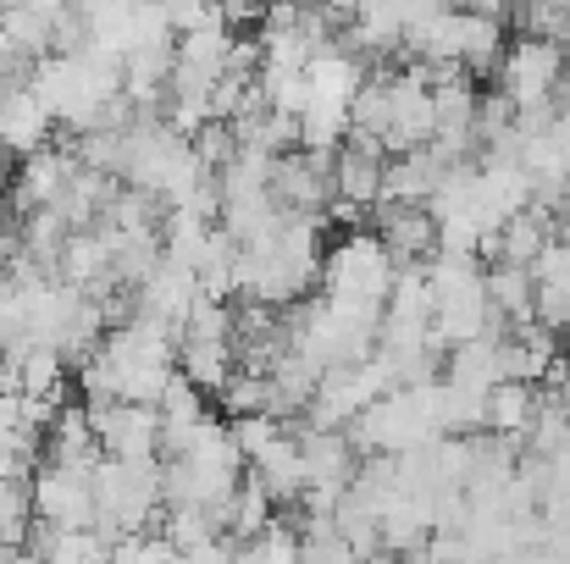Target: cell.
Segmentation results:
<instances>
[{
	"label": "cell",
	"instance_id": "cell-16",
	"mask_svg": "<svg viewBox=\"0 0 570 564\" xmlns=\"http://www.w3.org/2000/svg\"><path fill=\"white\" fill-rule=\"evenodd\" d=\"M532 310L549 333H570V238H549L532 260Z\"/></svg>",
	"mask_w": 570,
	"mask_h": 564
},
{
	"label": "cell",
	"instance_id": "cell-36",
	"mask_svg": "<svg viewBox=\"0 0 570 564\" xmlns=\"http://www.w3.org/2000/svg\"><path fill=\"white\" fill-rule=\"evenodd\" d=\"M566 11H570V0H566Z\"/></svg>",
	"mask_w": 570,
	"mask_h": 564
},
{
	"label": "cell",
	"instance_id": "cell-22",
	"mask_svg": "<svg viewBox=\"0 0 570 564\" xmlns=\"http://www.w3.org/2000/svg\"><path fill=\"white\" fill-rule=\"evenodd\" d=\"M554 238V227H549V210L543 205H532V210H521V216H510L493 238H488V255H499L504 266H521V271H532V260L543 255V244Z\"/></svg>",
	"mask_w": 570,
	"mask_h": 564
},
{
	"label": "cell",
	"instance_id": "cell-10",
	"mask_svg": "<svg viewBox=\"0 0 570 564\" xmlns=\"http://www.w3.org/2000/svg\"><path fill=\"white\" fill-rule=\"evenodd\" d=\"M28 509L39 526H56V532H83L95 526V487H89V471H72V465H33L28 476Z\"/></svg>",
	"mask_w": 570,
	"mask_h": 564
},
{
	"label": "cell",
	"instance_id": "cell-18",
	"mask_svg": "<svg viewBox=\"0 0 570 564\" xmlns=\"http://www.w3.org/2000/svg\"><path fill=\"white\" fill-rule=\"evenodd\" d=\"M72 172H78V150H56V145H45V150L22 156V167H17V210L28 216V210L56 205L61 188L72 184Z\"/></svg>",
	"mask_w": 570,
	"mask_h": 564
},
{
	"label": "cell",
	"instance_id": "cell-19",
	"mask_svg": "<svg viewBox=\"0 0 570 564\" xmlns=\"http://www.w3.org/2000/svg\"><path fill=\"white\" fill-rule=\"evenodd\" d=\"M443 172H449V161H443L432 145L404 150V156H393L387 172H382V199L377 205H426Z\"/></svg>",
	"mask_w": 570,
	"mask_h": 564
},
{
	"label": "cell",
	"instance_id": "cell-4",
	"mask_svg": "<svg viewBox=\"0 0 570 564\" xmlns=\"http://www.w3.org/2000/svg\"><path fill=\"white\" fill-rule=\"evenodd\" d=\"M426 288H432V344L454 349L488 333H504L488 299V271L476 266V255H449L438 249L426 260Z\"/></svg>",
	"mask_w": 570,
	"mask_h": 564
},
{
	"label": "cell",
	"instance_id": "cell-9",
	"mask_svg": "<svg viewBox=\"0 0 570 564\" xmlns=\"http://www.w3.org/2000/svg\"><path fill=\"white\" fill-rule=\"evenodd\" d=\"M178 372L189 376L194 387L222 393L227 376L238 372V333H233V310L227 299H205L189 310V321L178 327Z\"/></svg>",
	"mask_w": 570,
	"mask_h": 564
},
{
	"label": "cell",
	"instance_id": "cell-26",
	"mask_svg": "<svg viewBox=\"0 0 570 564\" xmlns=\"http://www.w3.org/2000/svg\"><path fill=\"white\" fill-rule=\"evenodd\" d=\"M272 521H277V504H272V493H266L255 476H244V482L233 487V498L222 504V532H227L233 543H244V537L266 532Z\"/></svg>",
	"mask_w": 570,
	"mask_h": 564
},
{
	"label": "cell",
	"instance_id": "cell-30",
	"mask_svg": "<svg viewBox=\"0 0 570 564\" xmlns=\"http://www.w3.org/2000/svg\"><path fill=\"white\" fill-rule=\"evenodd\" d=\"M156 6H161V17H167L173 33H194V28H205V22H222L216 0H156Z\"/></svg>",
	"mask_w": 570,
	"mask_h": 564
},
{
	"label": "cell",
	"instance_id": "cell-33",
	"mask_svg": "<svg viewBox=\"0 0 570 564\" xmlns=\"http://www.w3.org/2000/svg\"><path fill=\"white\" fill-rule=\"evenodd\" d=\"M527 6H532V0H504V11H510V17H515V11H527Z\"/></svg>",
	"mask_w": 570,
	"mask_h": 564
},
{
	"label": "cell",
	"instance_id": "cell-32",
	"mask_svg": "<svg viewBox=\"0 0 570 564\" xmlns=\"http://www.w3.org/2000/svg\"><path fill=\"white\" fill-rule=\"evenodd\" d=\"M294 6H305V11H327V17H333V0H294Z\"/></svg>",
	"mask_w": 570,
	"mask_h": 564
},
{
	"label": "cell",
	"instance_id": "cell-24",
	"mask_svg": "<svg viewBox=\"0 0 570 564\" xmlns=\"http://www.w3.org/2000/svg\"><path fill=\"white\" fill-rule=\"evenodd\" d=\"M156 415H161V454H173L199 420H210V409H205V387H194L189 376L178 372L173 382H167V393L156 398Z\"/></svg>",
	"mask_w": 570,
	"mask_h": 564
},
{
	"label": "cell",
	"instance_id": "cell-23",
	"mask_svg": "<svg viewBox=\"0 0 570 564\" xmlns=\"http://www.w3.org/2000/svg\"><path fill=\"white\" fill-rule=\"evenodd\" d=\"M538 398H543L538 382H493L488 387V420H482V432L521 443L527 426H532V415H538Z\"/></svg>",
	"mask_w": 570,
	"mask_h": 564
},
{
	"label": "cell",
	"instance_id": "cell-8",
	"mask_svg": "<svg viewBox=\"0 0 570 564\" xmlns=\"http://www.w3.org/2000/svg\"><path fill=\"white\" fill-rule=\"evenodd\" d=\"M560 78H566V44L521 33L499 56V95L510 100L515 117L560 111Z\"/></svg>",
	"mask_w": 570,
	"mask_h": 564
},
{
	"label": "cell",
	"instance_id": "cell-13",
	"mask_svg": "<svg viewBox=\"0 0 570 564\" xmlns=\"http://www.w3.org/2000/svg\"><path fill=\"white\" fill-rule=\"evenodd\" d=\"M366 78H372V67H366V56H361L344 33H333V39L305 61V95H311V100L355 106V95H361Z\"/></svg>",
	"mask_w": 570,
	"mask_h": 564
},
{
	"label": "cell",
	"instance_id": "cell-25",
	"mask_svg": "<svg viewBox=\"0 0 570 564\" xmlns=\"http://www.w3.org/2000/svg\"><path fill=\"white\" fill-rule=\"evenodd\" d=\"M504 44H510L504 17H488V11H465V6H460V67H465V72L499 67Z\"/></svg>",
	"mask_w": 570,
	"mask_h": 564
},
{
	"label": "cell",
	"instance_id": "cell-12",
	"mask_svg": "<svg viewBox=\"0 0 570 564\" xmlns=\"http://www.w3.org/2000/svg\"><path fill=\"white\" fill-rule=\"evenodd\" d=\"M194 305H199V277H194L189 266L167 260V255L134 283V310H139L145 321H161L167 333H178V327L189 321Z\"/></svg>",
	"mask_w": 570,
	"mask_h": 564
},
{
	"label": "cell",
	"instance_id": "cell-6",
	"mask_svg": "<svg viewBox=\"0 0 570 564\" xmlns=\"http://www.w3.org/2000/svg\"><path fill=\"white\" fill-rule=\"evenodd\" d=\"M95 487V532L100 537H139L161 521V459H106L89 471Z\"/></svg>",
	"mask_w": 570,
	"mask_h": 564
},
{
	"label": "cell",
	"instance_id": "cell-31",
	"mask_svg": "<svg viewBox=\"0 0 570 564\" xmlns=\"http://www.w3.org/2000/svg\"><path fill=\"white\" fill-rule=\"evenodd\" d=\"M366 564H404V554H387V548H377V554H372Z\"/></svg>",
	"mask_w": 570,
	"mask_h": 564
},
{
	"label": "cell",
	"instance_id": "cell-7",
	"mask_svg": "<svg viewBox=\"0 0 570 564\" xmlns=\"http://www.w3.org/2000/svg\"><path fill=\"white\" fill-rule=\"evenodd\" d=\"M393 277H399V260L387 255V244H382L377 232H366V227H350L322 255V299H338V305L382 310Z\"/></svg>",
	"mask_w": 570,
	"mask_h": 564
},
{
	"label": "cell",
	"instance_id": "cell-34",
	"mask_svg": "<svg viewBox=\"0 0 570 564\" xmlns=\"http://www.w3.org/2000/svg\"><path fill=\"white\" fill-rule=\"evenodd\" d=\"M266 6H277V0H255V11H266Z\"/></svg>",
	"mask_w": 570,
	"mask_h": 564
},
{
	"label": "cell",
	"instance_id": "cell-5",
	"mask_svg": "<svg viewBox=\"0 0 570 564\" xmlns=\"http://www.w3.org/2000/svg\"><path fill=\"white\" fill-rule=\"evenodd\" d=\"M344 437L355 443V454H410V448H426L432 437H443V420H438V376L382 393L377 404H366V409L344 426Z\"/></svg>",
	"mask_w": 570,
	"mask_h": 564
},
{
	"label": "cell",
	"instance_id": "cell-17",
	"mask_svg": "<svg viewBox=\"0 0 570 564\" xmlns=\"http://www.w3.org/2000/svg\"><path fill=\"white\" fill-rule=\"evenodd\" d=\"M377 238L399 266H426L438 255V227L426 216V205H382L377 210Z\"/></svg>",
	"mask_w": 570,
	"mask_h": 564
},
{
	"label": "cell",
	"instance_id": "cell-15",
	"mask_svg": "<svg viewBox=\"0 0 570 564\" xmlns=\"http://www.w3.org/2000/svg\"><path fill=\"white\" fill-rule=\"evenodd\" d=\"M50 133H56V117H50L45 100L28 89V78L11 83V89H0V150H6V156L22 161V156L45 150Z\"/></svg>",
	"mask_w": 570,
	"mask_h": 564
},
{
	"label": "cell",
	"instance_id": "cell-20",
	"mask_svg": "<svg viewBox=\"0 0 570 564\" xmlns=\"http://www.w3.org/2000/svg\"><path fill=\"white\" fill-rule=\"evenodd\" d=\"M249 476L272 493V504H299V493H305V459H299L294 432L272 437V443L249 459Z\"/></svg>",
	"mask_w": 570,
	"mask_h": 564
},
{
	"label": "cell",
	"instance_id": "cell-29",
	"mask_svg": "<svg viewBox=\"0 0 570 564\" xmlns=\"http://www.w3.org/2000/svg\"><path fill=\"white\" fill-rule=\"evenodd\" d=\"M238 564H299V526L272 521L266 532L238 543Z\"/></svg>",
	"mask_w": 570,
	"mask_h": 564
},
{
	"label": "cell",
	"instance_id": "cell-3",
	"mask_svg": "<svg viewBox=\"0 0 570 564\" xmlns=\"http://www.w3.org/2000/svg\"><path fill=\"white\" fill-rule=\"evenodd\" d=\"M244 482V454L227 420H199L189 437L161 459V509H222Z\"/></svg>",
	"mask_w": 570,
	"mask_h": 564
},
{
	"label": "cell",
	"instance_id": "cell-2",
	"mask_svg": "<svg viewBox=\"0 0 570 564\" xmlns=\"http://www.w3.org/2000/svg\"><path fill=\"white\" fill-rule=\"evenodd\" d=\"M322 216H283V227L249 249H238L233 294L261 310H294L305 305L311 283H322Z\"/></svg>",
	"mask_w": 570,
	"mask_h": 564
},
{
	"label": "cell",
	"instance_id": "cell-21",
	"mask_svg": "<svg viewBox=\"0 0 570 564\" xmlns=\"http://www.w3.org/2000/svg\"><path fill=\"white\" fill-rule=\"evenodd\" d=\"M33 564H111V537H100L95 526L83 532H56L33 521V543H22Z\"/></svg>",
	"mask_w": 570,
	"mask_h": 564
},
{
	"label": "cell",
	"instance_id": "cell-35",
	"mask_svg": "<svg viewBox=\"0 0 570 564\" xmlns=\"http://www.w3.org/2000/svg\"><path fill=\"white\" fill-rule=\"evenodd\" d=\"M0 6H17V0H0Z\"/></svg>",
	"mask_w": 570,
	"mask_h": 564
},
{
	"label": "cell",
	"instance_id": "cell-28",
	"mask_svg": "<svg viewBox=\"0 0 570 564\" xmlns=\"http://www.w3.org/2000/svg\"><path fill=\"white\" fill-rule=\"evenodd\" d=\"M156 532L178 548V554H194V548H210V543H222L227 532H222V509H161V521H156Z\"/></svg>",
	"mask_w": 570,
	"mask_h": 564
},
{
	"label": "cell",
	"instance_id": "cell-11",
	"mask_svg": "<svg viewBox=\"0 0 570 564\" xmlns=\"http://www.w3.org/2000/svg\"><path fill=\"white\" fill-rule=\"evenodd\" d=\"M89 409V426H95V443L106 459H156L161 454V415L156 404H122V398H106V404H83Z\"/></svg>",
	"mask_w": 570,
	"mask_h": 564
},
{
	"label": "cell",
	"instance_id": "cell-27",
	"mask_svg": "<svg viewBox=\"0 0 570 564\" xmlns=\"http://www.w3.org/2000/svg\"><path fill=\"white\" fill-rule=\"evenodd\" d=\"M488 299H493V316H499V327H521V321H538V310H532V271H521V266H493L488 271Z\"/></svg>",
	"mask_w": 570,
	"mask_h": 564
},
{
	"label": "cell",
	"instance_id": "cell-14",
	"mask_svg": "<svg viewBox=\"0 0 570 564\" xmlns=\"http://www.w3.org/2000/svg\"><path fill=\"white\" fill-rule=\"evenodd\" d=\"M382 172H387V156H382V145L372 139H344L338 150H333V167H327V184H333V199H344V205H377L382 199Z\"/></svg>",
	"mask_w": 570,
	"mask_h": 564
},
{
	"label": "cell",
	"instance_id": "cell-1",
	"mask_svg": "<svg viewBox=\"0 0 570 564\" xmlns=\"http://www.w3.org/2000/svg\"><path fill=\"white\" fill-rule=\"evenodd\" d=\"M78 366H83L78 382H83L89 404H106V398L156 404L167 393V382L178 376V333H167L161 321L128 316V321L106 327V338Z\"/></svg>",
	"mask_w": 570,
	"mask_h": 564
}]
</instances>
